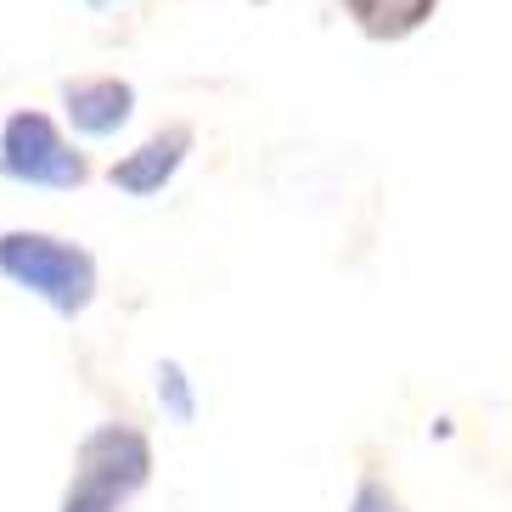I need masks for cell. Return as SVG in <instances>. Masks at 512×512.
<instances>
[{"instance_id": "6da1fadb", "label": "cell", "mask_w": 512, "mask_h": 512, "mask_svg": "<svg viewBox=\"0 0 512 512\" xmlns=\"http://www.w3.org/2000/svg\"><path fill=\"white\" fill-rule=\"evenodd\" d=\"M0 276L29 293L62 321H79L102 293V265L85 242L57 237V231H34V226H12L0 231Z\"/></svg>"}, {"instance_id": "5b68a950", "label": "cell", "mask_w": 512, "mask_h": 512, "mask_svg": "<svg viewBox=\"0 0 512 512\" xmlns=\"http://www.w3.org/2000/svg\"><path fill=\"white\" fill-rule=\"evenodd\" d=\"M192 147H197L192 124H181V119L164 124V130H152L136 152H124V158L107 164V186L124 192V197H158L175 175H181V164L192 158Z\"/></svg>"}, {"instance_id": "ba28073f", "label": "cell", "mask_w": 512, "mask_h": 512, "mask_svg": "<svg viewBox=\"0 0 512 512\" xmlns=\"http://www.w3.org/2000/svg\"><path fill=\"white\" fill-rule=\"evenodd\" d=\"M349 512H406V507H400V496H394L377 473H366V479L355 484V496H349Z\"/></svg>"}, {"instance_id": "3957f363", "label": "cell", "mask_w": 512, "mask_h": 512, "mask_svg": "<svg viewBox=\"0 0 512 512\" xmlns=\"http://www.w3.org/2000/svg\"><path fill=\"white\" fill-rule=\"evenodd\" d=\"M0 175L29 192H79L91 186V158L62 136V124L40 107H12L0 119Z\"/></svg>"}, {"instance_id": "7a4b0ae2", "label": "cell", "mask_w": 512, "mask_h": 512, "mask_svg": "<svg viewBox=\"0 0 512 512\" xmlns=\"http://www.w3.org/2000/svg\"><path fill=\"white\" fill-rule=\"evenodd\" d=\"M152 484V439L136 422H96L79 439L57 512H124Z\"/></svg>"}, {"instance_id": "277c9868", "label": "cell", "mask_w": 512, "mask_h": 512, "mask_svg": "<svg viewBox=\"0 0 512 512\" xmlns=\"http://www.w3.org/2000/svg\"><path fill=\"white\" fill-rule=\"evenodd\" d=\"M57 107L74 136L107 141L136 119V85L119 74H79V79H62L57 85Z\"/></svg>"}, {"instance_id": "8992f818", "label": "cell", "mask_w": 512, "mask_h": 512, "mask_svg": "<svg viewBox=\"0 0 512 512\" xmlns=\"http://www.w3.org/2000/svg\"><path fill=\"white\" fill-rule=\"evenodd\" d=\"M344 12L366 40H411L439 12V0H344Z\"/></svg>"}, {"instance_id": "52a82bcc", "label": "cell", "mask_w": 512, "mask_h": 512, "mask_svg": "<svg viewBox=\"0 0 512 512\" xmlns=\"http://www.w3.org/2000/svg\"><path fill=\"white\" fill-rule=\"evenodd\" d=\"M152 394H158V411H164L175 428L197 422V389H192V372H186L181 361H158V372H152Z\"/></svg>"}, {"instance_id": "9c48e42d", "label": "cell", "mask_w": 512, "mask_h": 512, "mask_svg": "<svg viewBox=\"0 0 512 512\" xmlns=\"http://www.w3.org/2000/svg\"><path fill=\"white\" fill-rule=\"evenodd\" d=\"M85 6H119V0H85Z\"/></svg>"}]
</instances>
